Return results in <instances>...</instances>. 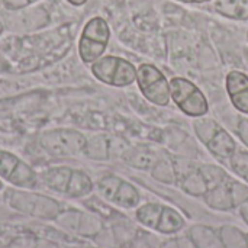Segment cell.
<instances>
[{
    "label": "cell",
    "instance_id": "cell-2",
    "mask_svg": "<svg viewBox=\"0 0 248 248\" xmlns=\"http://www.w3.org/2000/svg\"><path fill=\"white\" fill-rule=\"evenodd\" d=\"M6 201L12 209L38 219L55 221L62 212L60 202H57L55 199L45 195L28 192L26 189L7 190Z\"/></svg>",
    "mask_w": 248,
    "mask_h": 248
},
{
    "label": "cell",
    "instance_id": "cell-28",
    "mask_svg": "<svg viewBox=\"0 0 248 248\" xmlns=\"http://www.w3.org/2000/svg\"><path fill=\"white\" fill-rule=\"evenodd\" d=\"M177 1H182V3H206L211 0H177Z\"/></svg>",
    "mask_w": 248,
    "mask_h": 248
},
{
    "label": "cell",
    "instance_id": "cell-17",
    "mask_svg": "<svg viewBox=\"0 0 248 248\" xmlns=\"http://www.w3.org/2000/svg\"><path fill=\"white\" fill-rule=\"evenodd\" d=\"M189 238L196 248H224L221 235L212 228L196 225L189 231Z\"/></svg>",
    "mask_w": 248,
    "mask_h": 248
},
{
    "label": "cell",
    "instance_id": "cell-3",
    "mask_svg": "<svg viewBox=\"0 0 248 248\" xmlns=\"http://www.w3.org/2000/svg\"><path fill=\"white\" fill-rule=\"evenodd\" d=\"M109 38L110 29L108 22L100 16L92 17L84 25L78 41V54L81 61L86 64L97 61L106 51Z\"/></svg>",
    "mask_w": 248,
    "mask_h": 248
},
{
    "label": "cell",
    "instance_id": "cell-33",
    "mask_svg": "<svg viewBox=\"0 0 248 248\" xmlns=\"http://www.w3.org/2000/svg\"><path fill=\"white\" fill-rule=\"evenodd\" d=\"M247 241H248V234H247Z\"/></svg>",
    "mask_w": 248,
    "mask_h": 248
},
{
    "label": "cell",
    "instance_id": "cell-18",
    "mask_svg": "<svg viewBox=\"0 0 248 248\" xmlns=\"http://www.w3.org/2000/svg\"><path fill=\"white\" fill-rule=\"evenodd\" d=\"M185 227V218L173 208L163 206V212L158 221V225L155 228V232L164 234V235H173L182 231Z\"/></svg>",
    "mask_w": 248,
    "mask_h": 248
},
{
    "label": "cell",
    "instance_id": "cell-25",
    "mask_svg": "<svg viewBox=\"0 0 248 248\" xmlns=\"http://www.w3.org/2000/svg\"><path fill=\"white\" fill-rule=\"evenodd\" d=\"M38 0H1L3 6L7 10H20L23 7H28L29 4L35 3Z\"/></svg>",
    "mask_w": 248,
    "mask_h": 248
},
{
    "label": "cell",
    "instance_id": "cell-16",
    "mask_svg": "<svg viewBox=\"0 0 248 248\" xmlns=\"http://www.w3.org/2000/svg\"><path fill=\"white\" fill-rule=\"evenodd\" d=\"M214 10L228 19L248 20V0H215Z\"/></svg>",
    "mask_w": 248,
    "mask_h": 248
},
{
    "label": "cell",
    "instance_id": "cell-23",
    "mask_svg": "<svg viewBox=\"0 0 248 248\" xmlns=\"http://www.w3.org/2000/svg\"><path fill=\"white\" fill-rule=\"evenodd\" d=\"M10 248H58V246L46 240H41L35 237H23L15 240L10 244Z\"/></svg>",
    "mask_w": 248,
    "mask_h": 248
},
{
    "label": "cell",
    "instance_id": "cell-24",
    "mask_svg": "<svg viewBox=\"0 0 248 248\" xmlns=\"http://www.w3.org/2000/svg\"><path fill=\"white\" fill-rule=\"evenodd\" d=\"M160 248H196L190 238H176L166 241Z\"/></svg>",
    "mask_w": 248,
    "mask_h": 248
},
{
    "label": "cell",
    "instance_id": "cell-5",
    "mask_svg": "<svg viewBox=\"0 0 248 248\" xmlns=\"http://www.w3.org/2000/svg\"><path fill=\"white\" fill-rule=\"evenodd\" d=\"M170 94L179 109L192 118H202L209 112V105L202 90L187 78L174 77L170 80Z\"/></svg>",
    "mask_w": 248,
    "mask_h": 248
},
{
    "label": "cell",
    "instance_id": "cell-6",
    "mask_svg": "<svg viewBox=\"0 0 248 248\" xmlns=\"http://www.w3.org/2000/svg\"><path fill=\"white\" fill-rule=\"evenodd\" d=\"M195 129L199 140L219 160H230L237 151L235 140L215 121L199 119L195 122Z\"/></svg>",
    "mask_w": 248,
    "mask_h": 248
},
{
    "label": "cell",
    "instance_id": "cell-4",
    "mask_svg": "<svg viewBox=\"0 0 248 248\" xmlns=\"http://www.w3.org/2000/svg\"><path fill=\"white\" fill-rule=\"evenodd\" d=\"M92 73L99 81L113 87H126L137 80L135 65L115 55L100 57L92 64Z\"/></svg>",
    "mask_w": 248,
    "mask_h": 248
},
{
    "label": "cell",
    "instance_id": "cell-29",
    "mask_svg": "<svg viewBox=\"0 0 248 248\" xmlns=\"http://www.w3.org/2000/svg\"><path fill=\"white\" fill-rule=\"evenodd\" d=\"M1 33H3V23L0 22V35H1Z\"/></svg>",
    "mask_w": 248,
    "mask_h": 248
},
{
    "label": "cell",
    "instance_id": "cell-7",
    "mask_svg": "<svg viewBox=\"0 0 248 248\" xmlns=\"http://www.w3.org/2000/svg\"><path fill=\"white\" fill-rule=\"evenodd\" d=\"M137 83L148 102L157 106H169L171 99L170 81L155 65L141 64L137 70Z\"/></svg>",
    "mask_w": 248,
    "mask_h": 248
},
{
    "label": "cell",
    "instance_id": "cell-27",
    "mask_svg": "<svg viewBox=\"0 0 248 248\" xmlns=\"http://www.w3.org/2000/svg\"><path fill=\"white\" fill-rule=\"evenodd\" d=\"M67 1L73 6H83L87 0H67Z\"/></svg>",
    "mask_w": 248,
    "mask_h": 248
},
{
    "label": "cell",
    "instance_id": "cell-30",
    "mask_svg": "<svg viewBox=\"0 0 248 248\" xmlns=\"http://www.w3.org/2000/svg\"><path fill=\"white\" fill-rule=\"evenodd\" d=\"M3 189V183H1V180H0V190Z\"/></svg>",
    "mask_w": 248,
    "mask_h": 248
},
{
    "label": "cell",
    "instance_id": "cell-31",
    "mask_svg": "<svg viewBox=\"0 0 248 248\" xmlns=\"http://www.w3.org/2000/svg\"><path fill=\"white\" fill-rule=\"evenodd\" d=\"M74 248H93V247H74Z\"/></svg>",
    "mask_w": 248,
    "mask_h": 248
},
{
    "label": "cell",
    "instance_id": "cell-19",
    "mask_svg": "<svg viewBox=\"0 0 248 248\" xmlns=\"http://www.w3.org/2000/svg\"><path fill=\"white\" fill-rule=\"evenodd\" d=\"M161 212H163V205L150 202V203L140 206L135 212V217L141 225H144L148 230L155 231L158 221H160V217H161Z\"/></svg>",
    "mask_w": 248,
    "mask_h": 248
},
{
    "label": "cell",
    "instance_id": "cell-9",
    "mask_svg": "<svg viewBox=\"0 0 248 248\" xmlns=\"http://www.w3.org/2000/svg\"><path fill=\"white\" fill-rule=\"evenodd\" d=\"M206 205L215 211H232L248 199V189L227 176L219 185L214 186L203 196Z\"/></svg>",
    "mask_w": 248,
    "mask_h": 248
},
{
    "label": "cell",
    "instance_id": "cell-12",
    "mask_svg": "<svg viewBox=\"0 0 248 248\" xmlns=\"http://www.w3.org/2000/svg\"><path fill=\"white\" fill-rule=\"evenodd\" d=\"M227 93L237 110L248 115V76L243 71H230L225 78Z\"/></svg>",
    "mask_w": 248,
    "mask_h": 248
},
{
    "label": "cell",
    "instance_id": "cell-8",
    "mask_svg": "<svg viewBox=\"0 0 248 248\" xmlns=\"http://www.w3.org/2000/svg\"><path fill=\"white\" fill-rule=\"evenodd\" d=\"M41 147L54 157H71L84 153L87 140L73 129H52L39 137Z\"/></svg>",
    "mask_w": 248,
    "mask_h": 248
},
{
    "label": "cell",
    "instance_id": "cell-11",
    "mask_svg": "<svg viewBox=\"0 0 248 248\" xmlns=\"http://www.w3.org/2000/svg\"><path fill=\"white\" fill-rule=\"evenodd\" d=\"M0 179L17 189H35L39 180L28 163L4 150H0Z\"/></svg>",
    "mask_w": 248,
    "mask_h": 248
},
{
    "label": "cell",
    "instance_id": "cell-14",
    "mask_svg": "<svg viewBox=\"0 0 248 248\" xmlns=\"http://www.w3.org/2000/svg\"><path fill=\"white\" fill-rule=\"evenodd\" d=\"M116 138H109L106 135H97L87 141L84 154L93 160H108L112 157L113 148L116 145Z\"/></svg>",
    "mask_w": 248,
    "mask_h": 248
},
{
    "label": "cell",
    "instance_id": "cell-1",
    "mask_svg": "<svg viewBox=\"0 0 248 248\" xmlns=\"http://www.w3.org/2000/svg\"><path fill=\"white\" fill-rule=\"evenodd\" d=\"M41 180L49 190L70 199L86 198L93 192V182L89 174L67 166L45 170L41 174Z\"/></svg>",
    "mask_w": 248,
    "mask_h": 248
},
{
    "label": "cell",
    "instance_id": "cell-15",
    "mask_svg": "<svg viewBox=\"0 0 248 248\" xmlns=\"http://www.w3.org/2000/svg\"><path fill=\"white\" fill-rule=\"evenodd\" d=\"M177 185L182 187L183 192H186L190 196L195 198H203L208 192V185L201 173V170H190L185 174H182L177 179Z\"/></svg>",
    "mask_w": 248,
    "mask_h": 248
},
{
    "label": "cell",
    "instance_id": "cell-10",
    "mask_svg": "<svg viewBox=\"0 0 248 248\" xmlns=\"http://www.w3.org/2000/svg\"><path fill=\"white\" fill-rule=\"evenodd\" d=\"M97 192L106 202L124 209H134L141 201L135 186L115 174L103 176L97 182Z\"/></svg>",
    "mask_w": 248,
    "mask_h": 248
},
{
    "label": "cell",
    "instance_id": "cell-20",
    "mask_svg": "<svg viewBox=\"0 0 248 248\" xmlns=\"http://www.w3.org/2000/svg\"><path fill=\"white\" fill-rule=\"evenodd\" d=\"M219 235L224 248H248L247 235L234 227H224Z\"/></svg>",
    "mask_w": 248,
    "mask_h": 248
},
{
    "label": "cell",
    "instance_id": "cell-32",
    "mask_svg": "<svg viewBox=\"0 0 248 248\" xmlns=\"http://www.w3.org/2000/svg\"><path fill=\"white\" fill-rule=\"evenodd\" d=\"M247 41H248V32H247Z\"/></svg>",
    "mask_w": 248,
    "mask_h": 248
},
{
    "label": "cell",
    "instance_id": "cell-21",
    "mask_svg": "<svg viewBox=\"0 0 248 248\" xmlns=\"http://www.w3.org/2000/svg\"><path fill=\"white\" fill-rule=\"evenodd\" d=\"M153 176H154L157 180H160V182H163V183H169V185L177 182V177H179V174H177V171H176V166H174L173 163H170V161H166V160L158 161V163L154 166Z\"/></svg>",
    "mask_w": 248,
    "mask_h": 248
},
{
    "label": "cell",
    "instance_id": "cell-13",
    "mask_svg": "<svg viewBox=\"0 0 248 248\" xmlns=\"http://www.w3.org/2000/svg\"><path fill=\"white\" fill-rule=\"evenodd\" d=\"M55 221H58L67 230H71L80 235L92 237L100 231V222L96 218L81 214V212H77V211H71V212L62 211Z\"/></svg>",
    "mask_w": 248,
    "mask_h": 248
},
{
    "label": "cell",
    "instance_id": "cell-22",
    "mask_svg": "<svg viewBox=\"0 0 248 248\" xmlns=\"http://www.w3.org/2000/svg\"><path fill=\"white\" fill-rule=\"evenodd\" d=\"M230 166L238 177L248 183V151L237 150L230 158Z\"/></svg>",
    "mask_w": 248,
    "mask_h": 248
},
{
    "label": "cell",
    "instance_id": "cell-26",
    "mask_svg": "<svg viewBox=\"0 0 248 248\" xmlns=\"http://www.w3.org/2000/svg\"><path fill=\"white\" fill-rule=\"evenodd\" d=\"M238 209H240V215H241V218L244 219V222L248 225V199L244 202V203H241V205L238 206Z\"/></svg>",
    "mask_w": 248,
    "mask_h": 248
}]
</instances>
